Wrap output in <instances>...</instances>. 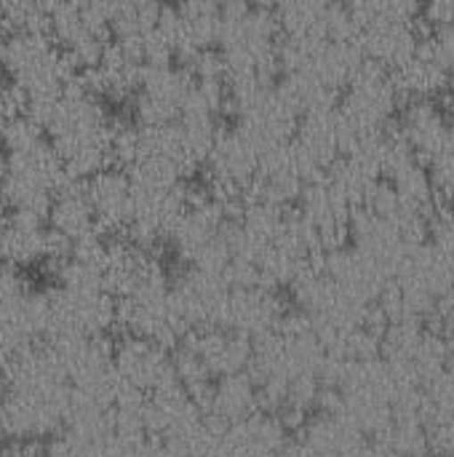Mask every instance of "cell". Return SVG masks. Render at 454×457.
<instances>
[{
	"instance_id": "7402d4cb",
	"label": "cell",
	"mask_w": 454,
	"mask_h": 457,
	"mask_svg": "<svg viewBox=\"0 0 454 457\" xmlns=\"http://www.w3.org/2000/svg\"><path fill=\"white\" fill-rule=\"evenodd\" d=\"M5 439H8V434H5V426H3V418H0V450L5 447Z\"/></svg>"
},
{
	"instance_id": "e0dca14e",
	"label": "cell",
	"mask_w": 454,
	"mask_h": 457,
	"mask_svg": "<svg viewBox=\"0 0 454 457\" xmlns=\"http://www.w3.org/2000/svg\"><path fill=\"white\" fill-rule=\"evenodd\" d=\"M94 220L104 236H123L134 204V179L120 166H107L86 179H80Z\"/></svg>"
},
{
	"instance_id": "4fadbf2b",
	"label": "cell",
	"mask_w": 454,
	"mask_h": 457,
	"mask_svg": "<svg viewBox=\"0 0 454 457\" xmlns=\"http://www.w3.org/2000/svg\"><path fill=\"white\" fill-rule=\"evenodd\" d=\"M112 372L120 388L136 396H150L177 383L171 348L134 335H126L118 345H112Z\"/></svg>"
},
{
	"instance_id": "9c48e42d",
	"label": "cell",
	"mask_w": 454,
	"mask_h": 457,
	"mask_svg": "<svg viewBox=\"0 0 454 457\" xmlns=\"http://www.w3.org/2000/svg\"><path fill=\"white\" fill-rule=\"evenodd\" d=\"M48 35L78 72H83L102 56L112 37L110 3H48Z\"/></svg>"
},
{
	"instance_id": "3957f363",
	"label": "cell",
	"mask_w": 454,
	"mask_h": 457,
	"mask_svg": "<svg viewBox=\"0 0 454 457\" xmlns=\"http://www.w3.org/2000/svg\"><path fill=\"white\" fill-rule=\"evenodd\" d=\"M0 187L3 204L16 212L43 214L51 198L70 182L64 163L59 161L45 131L24 112L8 120L0 131Z\"/></svg>"
},
{
	"instance_id": "6da1fadb",
	"label": "cell",
	"mask_w": 454,
	"mask_h": 457,
	"mask_svg": "<svg viewBox=\"0 0 454 457\" xmlns=\"http://www.w3.org/2000/svg\"><path fill=\"white\" fill-rule=\"evenodd\" d=\"M70 386L54 348L40 340L3 361L0 418L8 439L32 445L62 431Z\"/></svg>"
},
{
	"instance_id": "ffe728a7",
	"label": "cell",
	"mask_w": 454,
	"mask_h": 457,
	"mask_svg": "<svg viewBox=\"0 0 454 457\" xmlns=\"http://www.w3.org/2000/svg\"><path fill=\"white\" fill-rule=\"evenodd\" d=\"M45 225L54 233V238L59 241V246L67 244H78V241H88L96 236H104L94 220V212L88 206V198L83 193L80 179H70L48 204L45 212Z\"/></svg>"
},
{
	"instance_id": "277c9868",
	"label": "cell",
	"mask_w": 454,
	"mask_h": 457,
	"mask_svg": "<svg viewBox=\"0 0 454 457\" xmlns=\"http://www.w3.org/2000/svg\"><path fill=\"white\" fill-rule=\"evenodd\" d=\"M219 5H222V27L217 40V56L222 62L227 94L276 80V72L281 70L278 62L281 40H278V21L273 5L246 3V0H233Z\"/></svg>"
},
{
	"instance_id": "603a6c76",
	"label": "cell",
	"mask_w": 454,
	"mask_h": 457,
	"mask_svg": "<svg viewBox=\"0 0 454 457\" xmlns=\"http://www.w3.org/2000/svg\"><path fill=\"white\" fill-rule=\"evenodd\" d=\"M0 212H3V187H0Z\"/></svg>"
},
{
	"instance_id": "44dd1931",
	"label": "cell",
	"mask_w": 454,
	"mask_h": 457,
	"mask_svg": "<svg viewBox=\"0 0 454 457\" xmlns=\"http://www.w3.org/2000/svg\"><path fill=\"white\" fill-rule=\"evenodd\" d=\"M425 169L431 177L436 204H454V153H444L433 158Z\"/></svg>"
},
{
	"instance_id": "9a60e30c",
	"label": "cell",
	"mask_w": 454,
	"mask_h": 457,
	"mask_svg": "<svg viewBox=\"0 0 454 457\" xmlns=\"http://www.w3.org/2000/svg\"><path fill=\"white\" fill-rule=\"evenodd\" d=\"M286 313L289 311L278 289L265 284H230L219 327H227L254 343L270 335Z\"/></svg>"
},
{
	"instance_id": "7c38bea8",
	"label": "cell",
	"mask_w": 454,
	"mask_h": 457,
	"mask_svg": "<svg viewBox=\"0 0 454 457\" xmlns=\"http://www.w3.org/2000/svg\"><path fill=\"white\" fill-rule=\"evenodd\" d=\"M185 204H187V193L182 182L134 179V204L123 236L136 246L153 249L161 238H169Z\"/></svg>"
},
{
	"instance_id": "8992f818",
	"label": "cell",
	"mask_w": 454,
	"mask_h": 457,
	"mask_svg": "<svg viewBox=\"0 0 454 457\" xmlns=\"http://www.w3.org/2000/svg\"><path fill=\"white\" fill-rule=\"evenodd\" d=\"M115 319L126 335L144 337L166 348H174L190 332L177 308L171 278L163 265L115 300Z\"/></svg>"
},
{
	"instance_id": "ac0fdd59",
	"label": "cell",
	"mask_w": 454,
	"mask_h": 457,
	"mask_svg": "<svg viewBox=\"0 0 454 457\" xmlns=\"http://www.w3.org/2000/svg\"><path fill=\"white\" fill-rule=\"evenodd\" d=\"M289 442L286 423L268 410H257L238 423L222 426L225 457H276Z\"/></svg>"
},
{
	"instance_id": "5b68a950",
	"label": "cell",
	"mask_w": 454,
	"mask_h": 457,
	"mask_svg": "<svg viewBox=\"0 0 454 457\" xmlns=\"http://www.w3.org/2000/svg\"><path fill=\"white\" fill-rule=\"evenodd\" d=\"M0 64L8 83L21 94V104L43 102L78 80V67L67 59L48 29H21L0 37Z\"/></svg>"
},
{
	"instance_id": "8fae6325",
	"label": "cell",
	"mask_w": 454,
	"mask_h": 457,
	"mask_svg": "<svg viewBox=\"0 0 454 457\" xmlns=\"http://www.w3.org/2000/svg\"><path fill=\"white\" fill-rule=\"evenodd\" d=\"M195 75L179 62L147 67L134 91V120L144 126H163L179 120L193 99Z\"/></svg>"
},
{
	"instance_id": "5bb4252c",
	"label": "cell",
	"mask_w": 454,
	"mask_h": 457,
	"mask_svg": "<svg viewBox=\"0 0 454 457\" xmlns=\"http://www.w3.org/2000/svg\"><path fill=\"white\" fill-rule=\"evenodd\" d=\"M163 24L177 62H190L201 54L217 51L222 5L211 0L163 3Z\"/></svg>"
},
{
	"instance_id": "52a82bcc",
	"label": "cell",
	"mask_w": 454,
	"mask_h": 457,
	"mask_svg": "<svg viewBox=\"0 0 454 457\" xmlns=\"http://www.w3.org/2000/svg\"><path fill=\"white\" fill-rule=\"evenodd\" d=\"M45 340H91L107 337L118 324L115 297L102 287L56 284L43 292Z\"/></svg>"
},
{
	"instance_id": "ba28073f",
	"label": "cell",
	"mask_w": 454,
	"mask_h": 457,
	"mask_svg": "<svg viewBox=\"0 0 454 457\" xmlns=\"http://www.w3.org/2000/svg\"><path fill=\"white\" fill-rule=\"evenodd\" d=\"M230 96L235 112L233 126L241 129L262 153L294 137V129L300 123V110L286 96L278 80L230 91Z\"/></svg>"
},
{
	"instance_id": "2e32d148",
	"label": "cell",
	"mask_w": 454,
	"mask_h": 457,
	"mask_svg": "<svg viewBox=\"0 0 454 457\" xmlns=\"http://www.w3.org/2000/svg\"><path fill=\"white\" fill-rule=\"evenodd\" d=\"M59 252V241L45 225L43 214L0 212V265L21 268L32 262H51Z\"/></svg>"
},
{
	"instance_id": "d6986e66",
	"label": "cell",
	"mask_w": 454,
	"mask_h": 457,
	"mask_svg": "<svg viewBox=\"0 0 454 457\" xmlns=\"http://www.w3.org/2000/svg\"><path fill=\"white\" fill-rule=\"evenodd\" d=\"M203 418H209L217 426H230L252 412L262 410L260 404V388L252 378V372H235L211 380L195 394Z\"/></svg>"
},
{
	"instance_id": "7a4b0ae2",
	"label": "cell",
	"mask_w": 454,
	"mask_h": 457,
	"mask_svg": "<svg viewBox=\"0 0 454 457\" xmlns=\"http://www.w3.org/2000/svg\"><path fill=\"white\" fill-rule=\"evenodd\" d=\"M24 115L45 131L70 179H86L112 166L118 118L107 110V102L94 96L80 80L43 104L24 107Z\"/></svg>"
},
{
	"instance_id": "30bf717a",
	"label": "cell",
	"mask_w": 454,
	"mask_h": 457,
	"mask_svg": "<svg viewBox=\"0 0 454 457\" xmlns=\"http://www.w3.org/2000/svg\"><path fill=\"white\" fill-rule=\"evenodd\" d=\"M262 150L233 123L219 126L203 166L209 169V193H214L219 201L238 206L260 171Z\"/></svg>"
}]
</instances>
